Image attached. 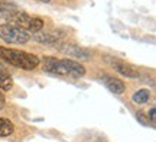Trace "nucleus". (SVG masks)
<instances>
[{
  "label": "nucleus",
  "mask_w": 156,
  "mask_h": 142,
  "mask_svg": "<svg viewBox=\"0 0 156 142\" xmlns=\"http://www.w3.org/2000/svg\"><path fill=\"white\" fill-rule=\"evenodd\" d=\"M149 99H151V91L146 90V89H140L133 94V102L137 103V104L146 103Z\"/></svg>",
  "instance_id": "9b49d317"
},
{
  "label": "nucleus",
  "mask_w": 156,
  "mask_h": 142,
  "mask_svg": "<svg viewBox=\"0 0 156 142\" xmlns=\"http://www.w3.org/2000/svg\"><path fill=\"white\" fill-rule=\"evenodd\" d=\"M58 49L65 54L68 57H73L75 60H88L91 57V52L85 48H81V46H77V45H58Z\"/></svg>",
  "instance_id": "39448f33"
},
{
  "label": "nucleus",
  "mask_w": 156,
  "mask_h": 142,
  "mask_svg": "<svg viewBox=\"0 0 156 142\" xmlns=\"http://www.w3.org/2000/svg\"><path fill=\"white\" fill-rule=\"evenodd\" d=\"M15 131V125L9 119L0 118V137H9Z\"/></svg>",
  "instance_id": "9d476101"
},
{
  "label": "nucleus",
  "mask_w": 156,
  "mask_h": 142,
  "mask_svg": "<svg viewBox=\"0 0 156 142\" xmlns=\"http://www.w3.org/2000/svg\"><path fill=\"white\" fill-rule=\"evenodd\" d=\"M35 39L45 45H59V36L55 34H35Z\"/></svg>",
  "instance_id": "1a4fd4ad"
},
{
  "label": "nucleus",
  "mask_w": 156,
  "mask_h": 142,
  "mask_svg": "<svg viewBox=\"0 0 156 142\" xmlns=\"http://www.w3.org/2000/svg\"><path fill=\"white\" fill-rule=\"evenodd\" d=\"M44 71L56 75H69V77H83L85 74L84 65L74 60H58L54 57H45L42 61Z\"/></svg>",
  "instance_id": "f257e3e1"
},
{
  "label": "nucleus",
  "mask_w": 156,
  "mask_h": 142,
  "mask_svg": "<svg viewBox=\"0 0 156 142\" xmlns=\"http://www.w3.org/2000/svg\"><path fill=\"white\" fill-rule=\"evenodd\" d=\"M136 119L137 122H140L142 125H149V118H146V115L143 112H137L136 113Z\"/></svg>",
  "instance_id": "ddd939ff"
},
{
  "label": "nucleus",
  "mask_w": 156,
  "mask_h": 142,
  "mask_svg": "<svg viewBox=\"0 0 156 142\" xmlns=\"http://www.w3.org/2000/svg\"><path fill=\"white\" fill-rule=\"evenodd\" d=\"M5 107V96L0 93V109H3Z\"/></svg>",
  "instance_id": "2eb2a0df"
},
{
  "label": "nucleus",
  "mask_w": 156,
  "mask_h": 142,
  "mask_svg": "<svg viewBox=\"0 0 156 142\" xmlns=\"http://www.w3.org/2000/svg\"><path fill=\"white\" fill-rule=\"evenodd\" d=\"M19 10L17 6L10 0H0V19H6L7 22L12 19V16Z\"/></svg>",
  "instance_id": "6e6552de"
},
{
  "label": "nucleus",
  "mask_w": 156,
  "mask_h": 142,
  "mask_svg": "<svg viewBox=\"0 0 156 142\" xmlns=\"http://www.w3.org/2000/svg\"><path fill=\"white\" fill-rule=\"evenodd\" d=\"M38 2H42V3H49L51 0H38Z\"/></svg>",
  "instance_id": "dca6fc26"
},
{
  "label": "nucleus",
  "mask_w": 156,
  "mask_h": 142,
  "mask_svg": "<svg viewBox=\"0 0 156 142\" xmlns=\"http://www.w3.org/2000/svg\"><path fill=\"white\" fill-rule=\"evenodd\" d=\"M0 39L5 41L6 44H13V45H22L26 44L30 39L29 32L23 31L13 23H3L0 25Z\"/></svg>",
  "instance_id": "7ed1b4c3"
},
{
  "label": "nucleus",
  "mask_w": 156,
  "mask_h": 142,
  "mask_svg": "<svg viewBox=\"0 0 156 142\" xmlns=\"http://www.w3.org/2000/svg\"><path fill=\"white\" fill-rule=\"evenodd\" d=\"M103 83H104V86H106L112 93H114V94H123L124 90H126L124 83H123L122 80L114 78V77H108V75H106V77H103Z\"/></svg>",
  "instance_id": "0eeeda50"
},
{
  "label": "nucleus",
  "mask_w": 156,
  "mask_h": 142,
  "mask_svg": "<svg viewBox=\"0 0 156 142\" xmlns=\"http://www.w3.org/2000/svg\"><path fill=\"white\" fill-rule=\"evenodd\" d=\"M0 58L13 67L22 70H34L39 64V58L34 54L19 51V49H12V48H5V46H0Z\"/></svg>",
  "instance_id": "f03ea898"
},
{
  "label": "nucleus",
  "mask_w": 156,
  "mask_h": 142,
  "mask_svg": "<svg viewBox=\"0 0 156 142\" xmlns=\"http://www.w3.org/2000/svg\"><path fill=\"white\" fill-rule=\"evenodd\" d=\"M9 23H13V25H16L19 28H22L23 31H26V32H34V34H38L45 25L44 20H42L41 17L30 16L29 13L20 12V10H17L16 13L12 16Z\"/></svg>",
  "instance_id": "20e7f679"
},
{
  "label": "nucleus",
  "mask_w": 156,
  "mask_h": 142,
  "mask_svg": "<svg viewBox=\"0 0 156 142\" xmlns=\"http://www.w3.org/2000/svg\"><path fill=\"white\" fill-rule=\"evenodd\" d=\"M155 112H156V109L155 107H152L151 109V112H149V119H151V122H152V125H155V120H156V118H155Z\"/></svg>",
  "instance_id": "4468645a"
},
{
  "label": "nucleus",
  "mask_w": 156,
  "mask_h": 142,
  "mask_svg": "<svg viewBox=\"0 0 156 142\" xmlns=\"http://www.w3.org/2000/svg\"><path fill=\"white\" fill-rule=\"evenodd\" d=\"M112 67L116 70L117 73H120L122 75H126L129 78H137L139 77V71H137L136 67L124 63V61H120L117 58H114V61H112Z\"/></svg>",
  "instance_id": "423d86ee"
},
{
  "label": "nucleus",
  "mask_w": 156,
  "mask_h": 142,
  "mask_svg": "<svg viewBox=\"0 0 156 142\" xmlns=\"http://www.w3.org/2000/svg\"><path fill=\"white\" fill-rule=\"evenodd\" d=\"M12 86H13V81H12L10 75L0 70V89L2 90H10Z\"/></svg>",
  "instance_id": "f8f14e48"
}]
</instances>
